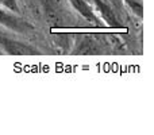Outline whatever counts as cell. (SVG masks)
Wrapping results in <instances>:
<instances>
[{
	"mask_svg": "<svg viewBox=\"0 0 154 135\" xmlns=\"http://www.w3.org/2000/svg\"><path fill=\"white\" fill-rule=\"evenodd\" d=\"M126 3H127V5L133 10V12L137 14L139 18L143 16V5H142L141 0H126Z\"/></svg>",
	"mask_w": 154,
	"mask_h": 135,
	"instance_id": "5",
	"label": "cell"
},
{
	"mask_svg": "<svg viewBox=\"0 0 154 135\" xmlns=\"http://www.w3.org/2000/svg\"><path fill=\"white\" fill-rule=\"evenodd\" d=\"M0 46L7 54H14V56H34V54L37 56V54H41V51L35 49L34 46L8 37H0Z\"/></svg>",
	"mask_w": 154,
	"mask_h": 135,
	"instance_id": "1",
	"label": "cell"
},
{
	"mask_svg": "<svg viewBox=\"0 0 154 135\" xmlns=\"http://www.w3.org/2000/svg\"><path fill=\"white\" fill-rule=\"evenodd\" d=\"M0 5L12 11V12H19V7H18L16 0H0Z\"/></svg>",
	"mask_w": 154,
	"mask_h": 135,
	"instance_id": "6",
	"label": "cell"
},
{
	"mask_svg": "<svg viewBox=\"0 0 154 135\" xmlns=\"http://www.w3.org/2000/svg\"><path fill=\"white\" fill-rule=\"evenodd\" d=\"M0 24L3 27L8 30H12L15 32H20V34H24V32L32 31V26L29 24L27 22H24L23 19L16 18L14 14H10L7 11H4V8L0 7Z\"/></svg>",
	"mask_w": 154,
	"mask_h": 135,
	"instance_id": "2",
	"label": "cell"
},
{
	"mask_svg": "<svg viewBox=\"0 0 154 135\" xmlns=\"http://www.w3.org/2000/svg\"><path fill=\"white\" fill-rule=\"evenodd\" d=\"M95 3H96L97 10L100 11L101 18L104 19V22H106L108 26H112V27H118V26H119L118 19H116V16H115L114 11L111 10L109 4L106 2V0H95Z\"/></svg>",
	"mask_w": 154,
	"mask_h": 135,
	"instance_id": "4",
	"label": "cell"
},
{
	"mask_svg": "<svg viewBox=\"0 0 154 135\" xmlns=\"http://www.w3.org/2000/svg\"><path fill=\"white\" fill-rule=\"evenodd\" d=\"M70 4L73 5V8L82 16L84 19H87L89 23H92L93 26H100V22L99 18L93 14V11L91 10V7L87 4L85 0H69Z\"/></svg>",
	"mask_w": 154,
	"mask_h": 135,
	"instance_id": "3",
	"label": "cell"
}]
</instances>
